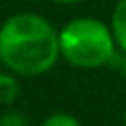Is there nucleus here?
<instances>
[{"label":"nucleus","instance_id":"1","mask_svg":"<svg viewBox=\"0 0 126 126\" xmlns=\"http://www.w3.org/2000/svg\"><path fill=\"white\" fill-rule=\"evenodd\" d=\"M59 59V30L45 16L16 12L0 24V63L14 75H45Z\"/></svg>","mask_w":126,"mask_h":126},{"label":"nucleus","instance_id":"2","mask_svg":"<svg viewBox=\"0 0 126 126\" xmlns=\"http://www.w3.org/2000/svg\"><path fill=\"white\" fill-rule=\"evenodd\" d=\"M59 53L71 67L100 69L112 63L118 45L106 22L93 16H77L59 28Z\"/></svg>","mask_w":126,"mask_h":126},{"label":"nucleus","instance_id":"3","mask_svg":"<svg viewBox=\"0 0 126 126\" xmlns=\"http://www.w3.org/2000/svg\"><path fill=\"white\" fill-rule=\"evenodd\" d=\"M116 45L120 51H126V0H118L112 8L110 22H108Z\"/></svg>","mask_w":126,"mask_h":126},{"label":"nucleus","instance_id":"4","mask_svg":"<svg viewBox=\"0 0 126 126\" xmlns=\"http://www.w3.org/2000/svg\"><path fill=\"white\" fill-rule=\"evenodd\" d=\"M20 94V81L18 75L12 71H0V102L2 104H12Z\"/></svg>","mask_w":126,"mask_h":126},{"label":"nucleus","instance_id":"5","mask_svg":"<svg viewBox=\"0 0 126 126\" xmlns=\"http://www.w3.org/2000/svg\"><path fill=\"white\" fill-rule=\"evenodd\" d=\"M39 126H81V122H79L73 114H67V112H53V114H49Z\"/></svg>","mask_w":126,"mask_h":126},{"label":"nucleus","instance_id":"6","mask_svg":"<svg viewBox=\"0 0 126 126\" xmlns=\"http://www.w3.org/2000/svg\"><path fill=\"white\" fill-rule=\"evenodd\" d=\"M0 126H30V120L20 110L10 108V110H4L0 114Z\"/></svg>","mask_w":126,"mask_h":126},{"label":"nucleus","instance_id":"7","mask_svg":"<svg viewBox=\"0 0 126 126\" xmlns=\"http://www.w3.org/2000/svg\"><path fill=\"white\" fill-rule=\"evenodd\" d=\"M110 65H112V67L126 79V51H120V49H118V53H116V57L112 59Z\"/></svg>","mask_w":126,"mask_h":126},{"label":"nucleus","instance_id":"8","mask_svg":"<svg viewBox=\"0 0 126 126\" xmlns=\"http://www.w3.org/2000/svg\"><path fill=\"white\" fill-rule=\"evenodd\" d=\"M53 4H59V6H73V4H81L85 0H49Z\"/></svg>","mask_w":126,"mask_h":126},{"label":"nucleus","instance_id":"9","mask_svg":"<svg viewBox=\"0 0 126 126\" xmlns=\"http://www.w3.org/2000/svg\"><path fill=\"white\" fill-rule=\"evenodd\" d=\"M122 126H126V108H124V112H122Z\"/></svg>","mask_w":126,"mask_h":126}]
</instances>
